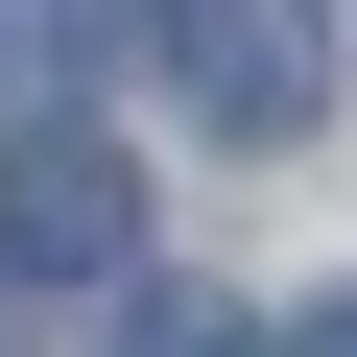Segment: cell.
<instances>
[{"label": "cell", "mask_w": 357, "mask_h": 357, "mask_svg": "<svg viewBox=\"0 0 357 357\" xmlns=\"http://www.w3.org/2000/svg\"><path fill=\"white\" fill-rule=\"evenodd\" d=\"M0 262L119 286V262H143V167H119L96 119H24V143H0Z\"/></svg>", "instance_id": "1"}, {"label": "cell", "mask_w": 357, "mask_h": 357, "mask_svg": "<svg viewBox=\"0 0 357 357\" xmlns=\"http://www.w3.org/2000/svg\"><path fill=\"white\" fill-rule=\"evenodd\" d=\"M167 96L215 143H310L333 119V24H167Z\"/></svg>", "instance_id": "2"}, {"label": "cell", "mask_w": 357, "mask_h": 357, "mask_svg": "<svg viewBox=\"0 0 357 357\" xmlns=\"http://www.w3.org/2000/svg\"><path fill=\"white\" fill-rule=\"evenodd\" d=\"M119 357H262V333H238L215 286H143V333H119Z\"/></svg>", "instance_id": "3"}, {"label": "cell", "mask_w": 357, "mask_h": 357, "mask_svg": "<svg viewBox=\"0 0 357 357\" xmlns=\"http://www.w3.org/2000/svg\"><path fill=\"white\" fill-rule=\"evenodd\" d=\"M262 357H357V286H310V310H286V333H262Z\"/></svg>", "instance_id": "4"}]
</instances>
